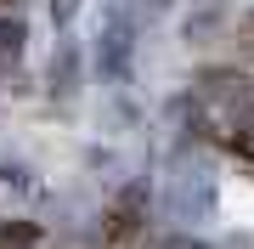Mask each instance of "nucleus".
Wrapping results in <instances>:
<instances>
[{"instance_id": "nucleus-1", "label": "nucleus", "mask_w": 254, "mask_h": 249, "mask_svg": "<svg viewBox=\"0 0 254 249\" xmlns=\"http://www.w3.org/2000/svg\"><path fill=\"white\" fill-rule=\"evenodd\" d=\"M130 34H136V23H130L125 11H113L108 28H102V51H96V63H102L108 80H125V74H130V46H136Z\"/></svg>"}, {"instance_id": "nucleus-8", "label": "nucleus", "mask_w": 254, "mask_h": 249, "mask_svg": "<svg viewBox=\"0 0 254 249\" xmlns=\"http://www.w3.org/2000/svg\"><path fill=\"white\" fill-rule=\"evenodd\" d=\"M0 6H6V0H0Z\"/></svg>"}, {"instance_id": "nucleus-5", "label": "nucleus", "mask_w": 254, "mask_h": 249, "mask_svg": "<svg viewBox=\"0 0 254 249\" xmlns=\"http://www.w3.org/2000/svg\"><path fill=\"white\" fill-rule=\"evenodd\" d=\"M73 11H79V0H51V23H73Z\"/></svg>"}, {"instance_id": "nucleus-4", "label": "nucleus", "mask_w": 254, "mask_h": 249, "mask_svg": "<svg viewBox=\"0 0 254 249\" xmlns=\"http://www.w3.org/2000/svg\"><path fill=\"white\" fill-rule=\"evenodd\" d=\"M28 40V23L23 17H0V57H17Z\"/></svg>"}, {"instance_id": "nucleus-3", "label": "nucleus", "mask_w": 254, "mask_h": 249, "mask_svg": "<svg viewBox=\"0 0 254 249\" xmlns=\"http://www.w3.org/2000/svg\"><path fill=\"white\" fill-rule=\"evenodd\" d=\"M198 85L215 96H249V74H237V68H203Z\"/></svg>"}, {"instance_id": "nucleus-7", "label": "nucleus", "mask_w": 254, "mask_h": 249, "mask_svg": "<svg viewBox=\"0 0 254 249\" xmlns=\"http://www.w3.org/2000/svg\"><path fill=\"white\" fill-rule=\"evenodd\" d=\"M237 34L249 40V51H254V11H243V23H237Z\"/></svg>"}, {"instance_id": "nucleus-2", "label": "nucleus", "mask_w": 254, "mask_h": 249, "mask_svg": "<svg viewBox=\"0 0 254 249\" xmlns=\"http://www.w3.org/2000/svg\"><path fill=\"white\" fill-rule=\"evenodd\" d=\"M51 91L57 96L79 91V51H73V46H57V57H51Z\"/></svg>"}, {"instance_id": "nucleus-6", "label": "nucleus", "mask_w": 254, "mask_h": 249, "mask_svg": "<svg viewBox=\"0 0 254 249\" xmlns=\"http://www.w3.org/2000/svg\"><path fill=\"white\" fill-rule=\"evenodd\" d=\"M237 130H243V136H237V142H243V148H254V108L243 113V125H237Z\"/></svg>"}]
</instances>
